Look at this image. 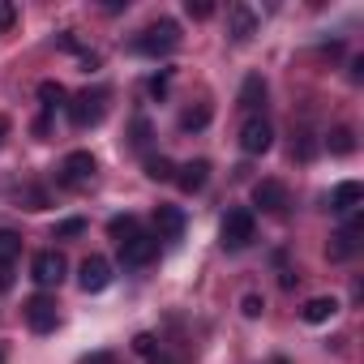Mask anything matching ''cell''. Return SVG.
Returning a JSON list of instances; mask_svg holds the SVG:
<instances>
[{"instance_id": "603a6c76", "label": "cell", "mask_w": 364, "mask_h": 364, "mask_svg": "<svg viewBox=\"0 0 364 364\" xmlns=\"http://www.w3.org/2000/svg\"><path fill=\"white\" fill-rule=\"evenodd\" d=\"M137 232H141V228H137V219H133V215H116V219L107 223V236H112L116 245H124V240H129V236H137Z\"/></svg>"}, {"instance_id": "cb8c5ba5", "label": "cell", "mask_w": 364, "mask_h": 364, "mask_svg": "<svg viewBox=\"0 0 364 364\" xmlns=\"http://www.w3.org/2000/svg\"><path fill=\"white\" fill-rule=\"evenodd\" d=\"M185 14H189L193 22H206V18L215 14V5H210V0H185Z\"/></svg>"}, {"instance_id": "4fadbf2b", "label": "cell", "mask_w": 364, "mask_h": 364, "mask_svg": "<svg viewBox=\"0 0 364 364\" xmlns=\"http://www.w3.org/2000/svg\"><path fill=\"white\" fill-rule=\"evenodd\" d=\"M185 210H180V206H159L154 210V228H159V240H180V236H185Z\"/></svg>"}, {"instance_id": "d6a6232c", "label": "cell", "mask_w": 364, "mask_h": 364, "mask_svg": "<svg viewBox=\"0 0 364 364\" xmlns=\"http://www.w3.org/2000/svg\"><path fill=\"white\" fill-rule=\"evenodd\" d=\"M5 133H9V120H5V116H0V141H5Z\"/></svg>"}, {"instance_id": "9a60e30c", "label": "cell", "mask_w": 364, "mask_h": 364, "mask_svg": "<svg viewBox=\"0 0 364 364\" xmlns=\"http://www.w3.org/2000/svg\"><path fill=\"white\" fill-rule=\"evenodd\" d=\"M360 202H364V185H360V180H343V185H334V193H330V210H338V215L355 210Z\"/></svg>"}, {"instance_id": "9c48e42d", "label": "cell", "mask_w": 364, "mask_h": 364, "mask_svg": "<svg viewBox=\"0 0 364 364\" xmlns=\"http://www.w3.org/2000/svg\"><path fill=\"white\" fill-rule=\"evenodd\" d=\"M22 313H26V326H31L35 334H52V330H56V321H60V313H56V300H52V296H31Z\"/></svg>"}, {"instance_id": "484cf974", "label": "cell", "mask_w": 364, "mask_h": 364, "mask_svg": "<svg viewBox=\"0 0 364 364\" xmlns=\"http://www.w3.org/2000/svg\"><path fill=\"white\" fill-rule=\"evenodd\" d=\"M133 351H137V355H154V351H159V338H154V334H137V338H133Z\"/></svg>"}, {"instance_id": "7402d4cb", "label": "cell", "mask_w": 364, "mask_h": 364, "mask_svg": "<svg viewBox=\"0 0 364 364\" xmlns=\"http://www.w3.org/2000/svg\"><path fill=\"white\" fill-rule=\"evenodd\" d=\"M146 176L150 180H176V163L167 154H146Z\"/></svg>"}, {"instance_id": "30bf717a", "label": "cell", "mask_w": 364, "mask_h": 364, "mask_svg": "<svg viewBox=\"0 0 364 364\" xmlns=\"http://www.w3.org/2000/svg\"><path fill=\"white\" fill-rule=\"evenodd\" d=\"M154 257H159V236L137 232V236H129V240L120 245V262H124V266H150Z\"/></svg>"}, {"instance_id": "ac0fdd59", "label": "cell", "mask_w": 364, "mask_h": 364, "mask_svg": "<svg viewBox=\"0 0 364 364\" xmlns=\"http://www.w3.org/2000/svg\"><path fill=\"white\" fill-rule=\"evenodd\" d=\"M39 99H43V107H48V112L69 107V90H65L60 82H39Z\"/></svg>"}, {"instance_id": "836d02e7", "label": "cell", "mask_w": 364, "mask_h": 364, "mask_svg": "<svg viewBox=\"0 0 364 364\" xmlns=\"http://www.w3.org/2000/svg\"><path fill=\"white\" fill-rule=\"evenodd\" d=\"M0 364H5V351H0Z\"/></svg>"}, {"instance_id": "44dd1931", "label": "cell", "mask_w": 364, "mask_h": 364, "mask_svg": "<svg viewBox=\"0 0 364 364\" xmlns=\"http://www.w3.org/2000/svg\"><path fill=\"white\" fill-rule=\"evenodd\" d=\"M326 146H330V154H351V150H355V133H351L347 124H338V129H330Z\"/></svg>"}, {"instance_id": "1f68e13d", "label": "cell", "mask_w": 364, "mask_h": 364, "mask_svg": "<svg viewBox=\"0 0 364 364\" xmlns=\"http://www.w3.org/2000/svg\"><path fill=\"white\" fill-rule=\"evenodd\" d=\"M150 364H171V360H167V355H159V351H154V355H150Z\"/></svg>"}, {"instance_id": "8992f818", "label": "cell", "mask_w": 364, "mask_h": 364, "mask_svg": "<svg viewBox=\"0 0 364 364\" xmlns=\"http://www.w3.org/2000/svg\"><path fill=\"white\" fill-rule=\"evenodd\" d=\"M360 236H364V215H351V219L330 236V262H347L351 253H360Z\"/></svg>"}, {"instance_id": "ba28073f", "label": "cell", "mask_w": 364, "mask_h": 364, "mask_svg": "<svg viewBox=\"0 0 364 364\" xmlns=\"http://www.w3.org/2000/svg\"><path fill=\"white\" fill-rule=\"evenodd\" d=\"M270 146H274V129H270V120L249 116V120L240 124V150H245V154H266Z\"/></svg>"}, {"instance_id": "4dcf8cb0", "label": "cell", "mask_w": 364, "mask_h": 364, "mask_svg": "<svg viewBox=\"0 0 364 364\" xmlns=\"http://www.w3.org/2000/svg\"><path fill=\"white\" fill-rule=\"evenodd\" d=\"M150 95L163 99V95H167V77H154V82H150Z\"/></svg>"}, {"instance_id": "7a4b0ae2", "label": "cell", "mask_w": 364, "mask_h": 364, "mask_svg": "<svg viewBox=\"0 0 364 364\" xmlns=\"http://www.w3.org/2000/svg\"><path fill=\"white\" fill-rule=\"evenodd\" d=\"M103 116H107V90H103V86L73 95V103H69V120H73L77 129H95Z\"/></svg>"}, {"instance_id": "7c38bea8", "label": "cell", "mask_w": 364, "mask_h": 364, "mask_svg": "<svg viewBox=\"0 0 364 364\" xmlns=\"http://www.w3.org/2000/svg\"><path fill=\"white\" fill-rule=\"evenodd\" d=\"M206 180H210V163H206V159H189L185 167H176V185H180V193H202Z\"/></svg>"}, {"instance_id": "ffe728a7", "label": "cell", "mask_w": 364, "mask_h": 364, "mask_svg": "<svg viewBox=\"0 0 364 364\" xmlns=\"http://www.w3.org/2000/svg\"><path fill=\"white\" fill-rule=\"evenodd\" d=\"M18 257H22V236L18 232H0V270L14 266Z\"/></svg>"}, {"instance_id": "e0dca14e", "label": "cell", "mask_w": 364, "mask_h": 364, "mask_svg": "<svg viewBox=\"0 0 364 364\" xmlns=\"http://www.w3.org/2000/svg\"><path fill=\"white\" fill-rule=\"evenodd\" d=\"M262 103H266V77H262V73H249L245 86H240V107L253 112V107H262Z\"/></svg>"}, {"instance_id": "3957f363", "label": "cell", "mask_w": 364, "mask_h": 364, "mask_svg": "<svg viewBox=\"0 0 364 364\" xmlns=\"http://www.w3.org/2000/svg\"><path fill=\"white\" fill-rule=\"evenodd\" d=\"M253 232H257V219H253V210H228V219H223V228H219V240H223V249H245L249 240H253Z\"/></svg>"}, {"instance_id": "d4e9b609", "label": "cell", "mask_w": 364, "mask_h": 364, "mask_svg": "<svg viewBox=\"0 0 364 364\" xmlns=\"http://www.w3.org/2000/svg\"><path fill=\"white\" fill-rule=\"evenodd\" d=\"M86 232V219H65L56 223V240H69V236H82Z\"/></svg>"}, {"instance_id": "52a82bcc", "label": "cell", "mask_w": 364, "mask_h": 364, "mask_svg": "<svg viewBox=\"0 0 364 364\" xmlns=\"http://www.w3.org/2000/svg\"><path fill=\"white\" fill-rule=\"evenodd\" d=\"M253 206H262L266 215H287L291 193H287L283 180H257V185H253Z\"/></svg>"}, {"instance_id": "5b68a950", "label": "cell", "mask_w": 364, "mask_h": 364, "mask_svg": "<svg viewBox=\"0 0 364 364\" xmlns=\"http://www.w3.org/2000/svg\"><path fill=\"white\" fill-rule=\"evenodd\" d=\"M65 270H69V262H65L60 249H43V253H35V262H31V279H35L39 287H60Z\"/></svg>"}, {"instance_id": "6da1fadb", "label": "cell", "mask_w": 364, "mask_h": 364, "mask_svg": "<svg viewBox=\"0 0 364 364\" xmlns=\"http://www.w3.org/2000/svg\"><path fill=\"white\" fill-rule=\"evenodd\" d=\"M180 48V26L176 22H154V26H146L137 39H133V52L137 56H171Z\"/></svg>"}, {"instance_id": "f546056e", "label": "cell", "mask_w": 364, "mask_h": 364, "mask_svg": "<svg viewBox=\"0 0 364 364\" xmlns=\"http://www.w3.org/2000/svg\"><path fill=\"white\" fill-rule=\"evenodd\" d=\"M262 296H245V317H262Z\"/></svg>"}, {"instance_id": "2e32d148", "label": "cell", "mask_w": 364, "mask_h": 364, "mask_svg": "<svg viewBox=\"0 0 364 364\" xmlns=\"http://www.w3.org/2000/svg\"><path fill=\"white\" fill-rule=\"evenodd\" d=\"M334 313H338V300H334V296H313V300L300 309V317H304L309 326H321V321H330Z\"/></svg>"}, {"instance_id": "83f0119b", "label": "cell", "mask_w": 364, "mask_h": 364, "mask_svg": "<svg viewBox=\"0 0 364 364\" xmlns=\"http://www.w3.org/2000/svg\"><path fill=\"white\" fill-rule=\"evenodd\" d=\"M77 364H116V355H112V351H90V355H82Z\"/></svg>"}, {"instance_id": "d6986e66", "label": "cell", "mask_w": 364, "mask_h": 364, "mask_svg": "<svg viewBox=\"0 0 364 364\" xmlns=\"http://www.w3.org/2000/svg\"><path fill=\"white\" fill-rule=\"evenodd\" d=\"M206 124H210V107H206V103L180 112V129H185V133H198V129H206Z\"/></svg>"}, {"instance_id": "f1b7e54d", "label": "cell", "mask_w": 364, "mask_h": 364, "mask_svg": "<svg viewBox=\"0 0 364 364\" xmlns=\"http://www.w3.org/2000/svg\"><path fill=\"white\" fill-rule=\"evenodd\" d=\"M146 137H150V124L146 120H133V146H146Z\"/></svg>"}, {"instance_id": "5bb4252c", "label": "cell", "mask_w": 364, "mask_h": 364, "mask_svg": "<svg viewBox=\"0 0 364 364\" xmlns=\"http://www.w3.org/2000/svg\"><path fill=\"white\" fill-rule=\"evenodd\" d=\"M253 31H257V14H253L249 5H232V9H228V35H232L236 43H245Z\"/></svg>"}, {"instance_id": "277c9868", "label": "cell", "mask_w": 364, "mask_h": 364, "mask_svg": "<svg viewBox=\"0 0 364 364\" xmlns=\"http://www.w3.org/2000/svg\"><path fill=\"white\" fill-rule=\"evenodd\" d=\"M95 171H99L95 154H90V150H73V154H65V163H60V185L82 189V185H90V180H95Z\"/></svg>"}, {"instance_id": "4316f807", "label": "cell", "mask_w": 364, "mask_h": 364, "mask_svg": "<svg viewBox=\"0 0 364 364\" xmlns=\"http://www.w3.org/2000/svg\"><path fill=\"white\" fill-rule=\"evenodd\" d=\"M14 18H18V9L9 5V0H0V31H9V26H14Z\"/></svg>"}, {"instance_id": "8fae6325", "label": "cell", "mask_w": 364, "mask_h": 364, "mask_svg": "<svg viewBox=\"0 0 364 364\" xmlns=\"http://www.w3.org/2000/svg\"><path fill=\"white\" fill-rule=\"evenodd\" d=\"M77 283H82V291H103L107 283H112V262L107 257H99V253H90L86 262H82V270H77Z\"/></svg>"}]
</instances>
